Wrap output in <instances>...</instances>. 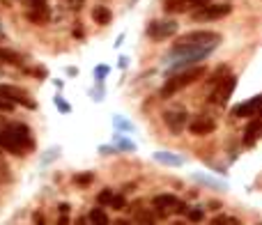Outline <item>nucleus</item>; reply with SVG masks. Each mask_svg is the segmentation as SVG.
<instances>
[{"mask_svg":"<svg viewBox=\"0 0 262 225\" xmlns=\"http://www.w3.org/2000/svg\"><path fill=\"white\" fill-rule=\"evenodd\" d=\"M221 37L212 30H193L177 37L173 44V55H193V53H212Z\"/></svg>","mask_w":262,"mask_h":225,"instance_id":"1","label":"nucleus"},{"mask_svg":"<svg viewBox=\"0 0 262 225\" xmlns=\"http://www.w3.org/2000/svg\"><path fill=\"white\" fill-rule=\"evenodd\" d=\"M205 65H196V67H189V69L184 71H175L173 76L168 78L166 83H163V88H161V97L163 99H168V97L177 95L179 90L189 88L191 83H196V81H200V78L205 76Z\"/></svg>","mask_w":262,"mask_h":225,"instance_id":"2","label":"nucleus"},{"mask_svg":"<svg viewBox=\"0 0 262 225\" xmlns=\"http://www.w3.org/2000/svg\"><path fill=\"white\" fill-rule=\"evenodd\" d=\"M0 99L9 101V104H18V106H25V108H37L35 99L25 92V90L16 88V85H0Z\"/></svg>","mask_w":262,"mask_h":225,"instance_id":"3","label":"nucleus"},{"mask_svg":"<svg viewBox=\"0 0 262 225\" xmlns=\"http://www.w3.org/2000/svg\"><path fill=\"white\" fill-rule=\"evenodd\" d=\"M230 12H233V7L228 2H223V5H205L191 14V18L193 21H219V18L228 16Z\"/></svg>","mask_w":262,"mask_h":225,"instance_id":"4","label":"nucleus"},{"mask_svg":"<svg viewBox=\"0 0 262 225\" xmlns=\"http://www.w3.org/2000/svg\"><path fill=\"white\" fill-rule=\"evenodd\" d=\"M235 85H237V78L230 76V74H228L223 81H219V83H216V90L212 92V104H216V106H226V101L230 99Z\"/></svg>","mask_w":262,"mask_h":225,"instance_id":"5","label":"nucleus"},{"mask_svg":"<svg viewBox=\"0 0 262 225\" xmlns=\"http://www.w3.org/2000/svg\"><path fill=\"white\" fill-rule=\"evenodd\" d=\"M175 32H177V23H175V21H152V23L147 25V35L152 37V39H156V42L173 37Z\"/></svg>","mask_w":262,"mask_h":225,"instance_id":"6","label":"nucleus"},{"mask_svg":"<svg viewBox=\"0 0 262 225\" xmlns=\"http://www.w3.org/2000/svg\"><path fill=\"white\" fill-rule=\"evenodd\" d=\"M260 117L262 115V95L260 97H253V99L239 104V106L233 108V117Z\"/></svg>","mask_w":262,"mask_h":225,"instance_id":"7","label":"nucleus"},{"mask_svg":"<svg viewBox=\"0 0 262 225\" xmlns=\"http://www.w3.org/2000/svg\"><path fill=\"white\" fill-rule=\"evenodd\" d=\"M207 5V0H163V9L168 14H184L193 7H205Z\"/></svg>","mask_w":262,"mask_h":225,"instance_id":"8","label":"nucleus"},{"mask_svg":"<svg viewBox=\"0 0 262 225\" xmlns=\"http://www.w3.org/2000/svg\"><path fill=\"white\" fill-rule=\"evenodd\" d=\"M214 129H216L214 119L207 117V115H198V117H193L189 122V131L193 136H207V133H212Z\"/></svg>","mask_w":262,"mask_h":225,"instance_id":"9","label":"nucleus"},{"mask_svg":"<svg viewBox=\"0 0 262 225\" xmlns=\"http://www.w3.org/2000/svg\"><path fill=\"white\" fill-rule=\"evenodd\" d=\"M163 122L173 133H179V131L186 126V112L184 111H168L163 115Z\"/></svg>","mask_w":262,"mask_h":225,"instance_id":"10","label":"nucleus"},{"mask_svg":"<svg viewBox=\"0 0 262 225\" xmlns=\"http://www.w3.org/2000/svg\"><path fill=\"white\" fill-rule=\"evenodd\" d=\"M30 2V12L28 16L32 18V21H39V23H44L48 18V9H46V0H28Z\"/></svg>","mask_w":262,"mask_h":225,"instance_id":"11","label":"nucleus"},{"mask_svg":"<svg viewBox=\"0 0 262 225\" xmlns=\"http://www.w3.org/2000/svg\"><path fill=\"white\" fill-rule=\"evenodd\" d=\"M179 205V200L175 196H170V193H163V196H156L154 198V207L159 209V214L163 216L166 212H175V207Z\"/></svg>","mask_w":262,"mask_h":225,"instance_id":"12","label":"nucleus"},{"mask_svg":"<svg viewBox=\"0 0 262 225\" xmlns=\"http://www.w3.org/2000/svg\"><path fill=\"white\" fill-rule=\"evenodd\" d=\"M260 129H262V115H260V117H256V122H251L249 129H246V136H244V145H246V147H251V145L256 142V138L260 136Z\"/></svg>","mask_w":262,"mask_h":225,"instance_id":"13","label":"nucleus"},{"mask_svg":"<svg viewBox=\"0 0 262 225\" xmlns=\"http://www.w3.org/2000/svg\"><path fill=\"white\" fill-rule=\"evenodd\" d=\"M92 18H95V23H99V25H108L111 23V18H113V14H111L108 7L97 5L95 9H92Z\"/></svg>","mask_w":262,"mask_h":225,"instance_id":"14","label":"nucleus"},{"mask_svg":"<svg viewBox=\"0 0 262 225\" xmlns=\"http://www.w3.org/2000/svg\"><path fill=\"white\" fill-rule=\"evenodd\" d=\"M0 62L2 65H14V67H21V55L14 53V51H7V48H0Z\"/></svg>","mask_w":262,"mask_h":225,"instance_id":"15","label":"nucleus"},{"mask_svg":"<svg viewBox=\"0 0 262 225\" xmlns=\"http://www.w3.org/2000/svg\"><path fill=\"white\" fill-rule=\"evenodd\" d=\"M90 223L92 225H108V216H106V212H104V209H92V212H90Z\"/></svg>","mask_w":262,"mask_h":225,"instance_id":"16","label":"nucleus"},{"mask_svg":"<svg viewBox=\"0 0 262 225\" xmlns=\"http://www.w3.org/2000/svg\"><path fill=\"white\" fill-rule=\"evenodd\" d=\"M186 214H189V221H191V223H203V219H205V212H203V209H189V212H186Z\"/></svg>","mask_w":262,"mask_h":225,"instance_id":"17","label":"nucleus"},{"mask_svg":"<svg viewBox=\"0 0 262 225\" xmlns=\"http://www.w3.org/2000/svg\"><path fill=\"white\" fill-rule=\"evenodd\" d=\"M97 202H99V205H111V202H113V191H111V189H104L102 193L97 196Z\"/></svg>","mask_w":262,"mask_h":225,"instance_id":"18","label":"nucleus"},{"mask_svg":"<svg viewBox=\"0 0 262 225\" xmlns=\"http://www.w3.org/2000/svg\"><path fill=\"white\" fill-rule=\"evenodd\" d=\"M111 207H113V209H122V207H125V198H122V196L115 198V196H113V202H111Z\"/></svg>","mask_w":262,"mask_h":225,"instance_id":"19","label":"nucleus"},{"mask_svg":"<svg viewBox=\"0 0 262 225\" xmlns=\"http://www.w3.org/2000/svg\"><path fill=\"white\" fill-rule=\"evenodd\" d=\"M0 111H2V112H12L14 111V104H9V101H5V99H0Z\"/></svg>","mask_w":262,"mask_h":225,"instance_id":"20","label":"nucleus"},{"mask_svg":"<svg viewBox=\"0 0 262 225\" xmlns=\"http://www.w3.org/2000/svg\"><path fill=\"white\" fill-rule=\"evenodd\" d=\"M65 2L69 5V9H74V12L81 9V5H83V0H65Z\"/></svg>","mask_w":262,"mask_h":225,"instance_id":"21","label":"nucleus"},{"mask_svg":"<svg viewBox=\"0 0 262 225\" xmlns=\"http://www.w3.org/2000/svg\"><path fill=\"white\" fill-rule=\"evenodd\" d=\"M92 182V175H78L76 177V184H90Z\"/></svg>","mask_w":262,"mask_h":225,"instance_id":"22","label":"nucleus"},{"mask_svg":"<svg viewBox=\"0 0 262 225\" xmlns=\"http://www.w3.org/2000/svg\"><path fill=\"white\" fill-rule=\"evenodd\" d=\"M212 225H228V219L226 216H219L216 221H212Z\"/></svg>","mask_w":262,"mask_h":225,"instance_id":"23","label":"nucleus"},{"mask_svg":"<svg viewBox=\"0 0 262 225\" xmlns=\"http://www.w3.org/2000/svg\"><path fill=\"white\" fill-rule=\"evenodd\" d=\"M32 221H35V225H44V216H42V214H35Z\"/></svg>","mask_w":262,"mask_h":225,"instance_id":"24","label":"nucleus"},{"mask_svg":"<svg viewBox=\"0 0 262 225\" xmlns=\"http://www.w3.org/2000/svg\"><path fill=\"white\" fill-rule=\"evenodd\" d=\"M58 225H69V219H67L65 214H62V216H60V221H58Z\"/></svg>","mask_w":262,"mask_h":225,"instance_id":"25","label":"nucleus"},{"mask_svg":"<svg viewBox=\"0 0 262 225\" xmlns=\"http://www.w3.org/2000/svg\"><path fill=\"white\" fill-rule=\"evenodd\" d=\"M60 214H65L67 216V214H69V205H60Z\"/></svg>","mask_w":262,"mask_h":225,"instance_id":"26","label":"nucleus"},{"mask_svg":"<svg viewBox=\"0 0 262 225\" xmlns=\"http://www.w3.org/2000/svg\"><path fill=\"white\" fill-rule=\"evenodd\" d=\"M115 225H131V223H129V221H118Z\"/></svg>","mask_w":262,"mask_h":225,"instance_id":"27","label":"nucleus"},{"mask_svg":"<svg viewBox=\"0 0 262 225\" xmlns=\"http://www.w3.org/2000/svg\"><path fill=\"white\" fill-rule=\"evenodd\" d=\"M76 225H88V223H85V219H78V221H76Z\"/></svg>","mask_w":262,"mask_h":225,"instance_id":"28","label":"nucleus"},{"mask_svg":"<svg viewBox=\"0 0 262 225\" xmlns=\"http://www.w3.org/2000/svg\"><path fill=\"white\" fill-rule=\"evenodd\" d=\"M173 225H186V223H184V221H175Z\"/></svg>","mask_w":262,"mask_h":225,"instance_id":"29","label":"nucleus"}]
</instances>
